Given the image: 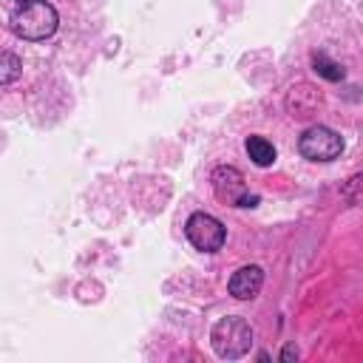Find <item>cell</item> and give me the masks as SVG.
Wrapping results in <instances>:
<instances>
[{"label":"cell","mask_w":363,"mask_h":363,"mask_svg":"<svg viewBox=\"0 0 363 363\" xmlns=\"http://www.w3.org/2000/svg\"><path fill=\"white\" fill-rule=\"evenodd\" d=\"M210 343L221 360H238L252 346V329L241 315H227L213 326Z\"/></svg>","instance_id":"7a4b0ae2"},{"label":"cell","mask_w":363,"mask_h":363,"mask_svg":"<svg viewBox=\"0 0 363 363\" xmlns=\"http://www.w3.org/2000/svg\"><path fill=\"white\" fill-rule=\"evenodd\" d=\"M261 286H264V269L258 264H247V267L235 269L230 284H227L230 295L238 301H252L261 292Z\"/></svg>","instance_id":"8992f818"},{"label":"cell","mask_w":363,"mask_h":363,"mask_svg":"<svg viewBox=\"0 0 363 363\" xmlns=\"http://www.w3.org/2000/svg\"><path fill=\"white\" fill-rule=\"evenodd\" d=\"M20 74H23L20 57L11 54V51H0V85H9L14 79H20Z\"/></svg>","instance_id":"30bf717a"},{"label":"cell","mask_w":363,"mask_h":363,"mask_svg":"<svg viewBox=\"0 0 363 363\" xmlns=\"http://www.w3.org/2000/svg\"><path fill=\"white\" fill-rule=\"evenodd\" d=\"M298 150L309 162H332L343 153V139H340L337 130H332L326 125H312L301 133Z\"/></svg>","instance_id":"3957f363"},{"label":"cell","mask_w":363,"mask_h":363,"mask_svg":"<svg viewBox=\"0 0 363 363\" xmlns=\"http://www.w3.org/2000/svg\"><path fill=\"white\" fill-rule=\"evenodd\" d=\"M295 357H298V349H295L292 343H286V346H284V352H281V360H284V363H289V360H295Z\"/></svg>","instance_id":"8fae6325"},{"label":"cell","mask_w":363,"mask_h":363,"mask_svg":"<svg viewBox=\"0 0 363 363\" xmlns=\"http://www.w3.org/2000/svg\"><path fill=\"white\" fill-rule=\"evenodd\" d=\"M210 184H213V193L218 201L230 204V207H238L241 199L247 196V184H244V176L238 167L233 164H218L210 176Z\"/></svg>","instance_id":"5b68a950"},{"label":"cell","mask_w":363,"mask_h":363,"mask_svg":"<svg viewBox=\"0 0 363 363\" xmlns=\"http://www.w3.org/2000/svg\"><path fill=\"white\" fill-rule=\"evenodd\" d=\"M9 23H11V31L17 37H23V40H45V37H51L57 31L60 17H57V9L51 3L28 0V3H20L11 11Z\"/></svg>","instance_id":"6da1fadb"},{"label":"cell","mask_w":363,"mask_h":363,"mask_svg":"<svg viewBox=\"0 0 363 363\" xmlns=\"http://www.w3.org/2000/svg\"><path fill=\"white\" fill-rule=\"evenodd\" d=\"M286 105H289V113H292L295 119H306V116H312V113L318 111L320 96H318V91H315L312 85L301 82V85H292V88H289Z\"/></svg>","instance_id":"52a82bcc"},{"label":"cell","mask_w":363,"mask_h":363,"mask_svg":"<svg viewBox=\"0 0 363 363\" xmlns=\"http://www.w3.org/2000/svg\"><path fill=\"white\" fill-rule=\"evenodd\" d=\"M247 153L258 167H269L275 162V147L267 136H250L247 139Z\"/></svg>","instance_id":"ba28073f"},{"label":"cell","mask_w":363,"mask_h":363,"mask_svg":"<svg viewBox=\"0 0 363 363\" xmlns=\"http://www.w3.org/2000/svg\"><path fill=\"white\" fill-rule=\"evenodd\" d=\"M312 68H315L318 77H323V79H329V82L343 79V68H340L335 60H329L323 51H315V54H312Z\"/></svg>","instance_id":"9c48e42d"},{"label":"cell","mask_w":363,"mask_h":363,"mask_svg":"<svg viewBox=\"0 0 363 363\" xmlns=\"http://www.w3.org/2000/svg\"><path fill=\"white\" fill-rule=\"evenodd\" d=\"M184 233H187V241L201 250V252H216L224 247V238H227V230L224 224L210 216V213H193L184 224Z\"/></svg>","instance_id":"277c9868"},{"label":"cell","mask_w":363,"mask_h":363,"mask_svg":"<svg viewBox=\"0 0 363 363\" xmlns=\"http://www.w3.org/2000/svg\"><path fill=\"white\" fill-rule=\"evenodd\" d=\"M20 3H28V0H20Z\"/></svg>","instance_id":"7c38bea8"}]
</instances>
